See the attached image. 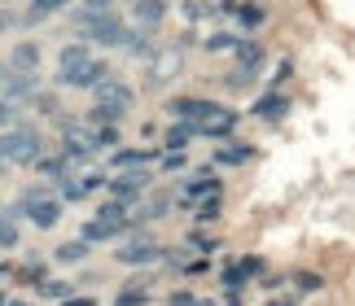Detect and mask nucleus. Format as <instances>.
Returning a JSON list of instances; mask_svg holds the SVG:
<instances>
[{
  "instance_id": "f257e3e1",
  "label": "nucleus",
  "mask_w": 355,
  "mask_h": 306,
  "mask_svg": "<svg viewBox=\"0 0 355 306\" xmlns=\"http://www.w3.org/2000/svg\"><path fill=\"white\" fill-rule=\"evenodd\" d=\"M92 96H97V105L88 109V127H119V118L128 114L132 101H136V92L128 88V83H119V79L101 83Z\"/></svg>"
},
{
  "instance_id": "f03ea898",
  "label": "nucleus",
  "mask_w": 355,
  "mask_h": 306,
  "mask_svg": "<svg viewBox=\"0 0 355 306\" xmlns=\"http://www.w3.org/2000/svg\"><path fill=\"white\" fill-rule=\"evenodd\" d=\"M75 26H79V39H84V44H101V48H123V44H128V26H123L119 13H88V9H79Z\"/></svg>"
},
{
  "instance_id": "7ed1b4c3",
  "label": "nucleus",
  "mask_w": 355,
  "mask_h": 306,
  "mask_svg": "<svg viewBox=\"0 0 355 306\" xmlns=\"http://www.w3.org/2000/svg\"><path fill=\"white\" fill-rule=\"evenodd\" d=\"M44 158V136L35 127H13L0 136V162L5 166H35Z\"/></svg>"
},
{
  "instance_id": "20e7f679",
  "label": "nucleus",
  "mask_w": 355,
  "mask_h": 306,
  "mask_svg": "<svg viewBox=\"0 0 355 306\" xmlns=\"http://www.w3.org/2000/svg\"><path fill=\"white\" fill-rule=\"evenodd\" d=\"M13 210H18V219L26 215L35 228H53L62 219V197H58V192H49L44 184H31V188H22V197H18Z\"/></svg>"
},
{
  "instance_id": "39448f33",
  "label": "nucleus",
  "mask_w": 355,
  "mask_h": 306,
  "mask_svg": "<svg viewBox=\"0 0 355 306\" xmlns=\"http://www.w3.org/2000/svg\"><path fill=\"white\" fill-rule=\"evenodd\" d=\"M132 228V215H128V206L123 201H105L97 215L84 224V232H79V241H88V245H97V241H114V236H123Z\"/></svg>"
},
{
  "instance_id": "423d86ee",
  "label": "nucleus",
  "mask_w": 355,
  "mask_h": 306,
  "mask_svg": "<svg viewBox=\"0 0 355 306\" xmlns=\"http://www.w3.org/2000/svg\"><path fill=\"white\" fill-rule=\"evenodd\" d=\"M114 258L123 267H149V262H162V245L145 228H136V232H128V241L114 249Z\"/></svg>"
},
{
  "instance_id": "0eeeda50",
  "label": "nucleus",
  "mask_w": 355,
  "mask_h": 306,
  "mask_svg": "<svg viewBox=\"0 0 355 306\" xmlns=\"http://www.w3.org/2000/svg\"><path fill=\"white\" fill-rule=\"evenodd\" d=\"M110 79H114L110 62L92 57V62L79 66V71H58V88H84V92H97L101 83H110Z\"/></svg>"
},
{
  "instance_id": "6e6552de",
  "label": "nucleus",
  "mask_w": 355,
  "mask_h": 306,
  "mask_svg": "<svg viewBox=\"0 0 355 306\" xmlns=\"http://www.w3.org/2000/svg\"><path fill=\"white\" fill-rule=\"evenodd\" d=\"M237 109H228V105H207V114H202L198 123H189V127H193V136H207V141H228V136H233V127H237Z\"/></svg>"
},
{
  "instance_id": "1a4fd4ad",
  "label": "nucleus",
  "mask_w": 355,
  "mask_h": 306,
  "mask_svg": "<svg viewBox=\"0 0 355 306\" xmlns=\"http://www.w3.org/2000/svg\"><path fill=\"white\" fill-rule=\"evenodd\" d=\"M149 179H154V175H149L145 166H141V171H119V175L110 179V184H105V188H110V201L136 206V201H141V192L149 188Z\"/></svg>"
},
{
  "instance_id": "9d476101",
  "label": "nucleus",
  "mask_w": 355,
  "mask_h": 306,
  "mask_svg": "<svg viewBox=\"0 0 355 306\" xmlns=\"http://www.w3.org/2000/svg\"><path fill=\"white\" fill-rule=\"evenodd\" d=\"M207 197H220V179H215L211 166H202V171H193V175L184 179V197H180V206H189V210H193V206L207 201Z\"/></svg>"
},
{
  "instance_id": "9b49d317",
  "label": "nucleus",
  "mask_w": 355,
  "mask_h": 306,
  "mask_svg": "<svg viewBox=\"0 0 355 306\" xmlns=\"http://www.w3.org/2000/svg\"><path fill=\"white\" fill-rule=\"evenodd\" d=\"M180 71H184V53H180V48H162L158 57L149 62V88H162V83H171Z\"/></svg>"
},
{
  "instance_id": "f8f14e48",
  "label": "nucleus",
  "mask_w": 355,
  "mask_h": 306,
  "mask_svg": "<svg viewBox=\"0 0 355 306\" xmlns=\"http://www.w3.org/2000/svg\"><path fill=\"white\" fill-rule=\"evenodd\" d=\"M0 88H5V96L9 101H26V96H35L40 92V75H31V71H0Z\"/></svg>"
},
{
  "instance_id": "ddd939ff",
  "label": "nucleus",
  "mask_w": 355,
  "mask_h": 306,
  "mask_svg": "<svg viewBox=\"0 0 355 306\" xmlns=\"http://www.w3.org/2000/svg\"><path fill=\"white\" fill-rule=\"evenodd\" d=\"M263 62H268V48L259 44V39H237V48H233V66H241V71H263Z\"/></svg>"
},
{
  "instance_id": "4468645a",
  "label": "nucleus",
  "mask_w": 355,
  "mask_h": 306,
  "mask_svg": "<svg viewBox=\"0 0 355 306\" xmlns=\"http://www.w3.org/2000/svg\"><path fill=\"white\" fill-rule=\"evenodd\" d=\"M167 0H132V18H136V26H145V31H154V26L167 18Z\"/></svg>"
},
{
  "instance_id": "2eb2a0df",
  "label": "nucleus",
  "mask_w": 355,
  "mask_h": 306,
  "mask_svg": "<svg viewBox=\"0 0 355 306\" xmlns=\"http://www.w3.org/2000/svg\"><path fill=\"white\" fill-rule=\"evenodd\" d=\"M132 53V57L141 62H154L158 57V44H154V31H145V26H128V44H123Z\"/></svg>"
},
{
  "instance_id": "dca6fc26",
  "label": "nucleus",
  "mask_w": 355,
  "mask_h": 306,
  "mask_svg": "<svg viewBox=\"0 0 355 306\" xmlns=\"http://www.w3.org/2000/svg\"><path fill=\"white\" fill-rule=\"evenodd\" d=\"M211 101H202V96H175V101H167V114L175 123H198L202 114H207Z\"/></svg>"
},
{
  "instance_id": "f3484780",
  "label": "nucleus",
  "mask_w": 355,
  "mask_h": 306,
  "mask_svg": "<svg viewBox=\"0 0 355 306\" xmlns=\"http://www.w3.org/2000/svg\"><path fill=\"white\" fill-rule=\"evenodd\" d=\"M35 171L44 175V179H53V184H62V179H71V175H75V166L66 162L62 153H44V158L35 162Z\"/></svg>"
},
{
  "instance_id": "a211bd4d",
  "label": "nucleus",
  "mask_w": 355,
  "mask_h": 306,
  "mask_svg": "<svg viewBox=\"0 0 355 306\" xmlns=\"http://www.w3.org/2000/svg\"><path fill=\"white\" fill-rule=\"evenodd\" d=\"M35 66H40V44H31V39H18L9 53V71H31L35 75Z\"/></svg>"
},
{
  "instance_id": "6ab92c4d",
  "label": "nucleus",
  "mask_w": 355,
  "mask_h": 306,
  "mask_svg": "<svg viewBox=\"0 0 355 306\" xmlns=\"http://www.w3.org/2000/svg\"><path fill=\"white\" fill-rule=\"evenodd\" d=\"M84 62H92V44H84V39H71V44L58 53V71H79Z\"/></svg>"
},
{
  "instance_id": "aec40b11",
  "label": "nucleus",
  "mask_w": 355,
  "mask_h": 306,
  "mask_svg": "<svg viewBox=\"0 0 355 306\" xmlns=\"http://www.w3.org/2000/svg\"><path fill=\"white\" fill-rule=\"evenodd\" d=\"M250 158H254V145H245V141H228V145L215 149V162L220 166H245Z\"/></svg>"
},
{
  "instance_id": "412c9836",
  "label": "nucleus",
  "mask_w": 355,
  "mask_h": 306,
  "mask_svg": "<svg viewBox=\"0 0 355 306\" xmlns=\"http://www.w3.org/2000/svg\"><path fill=\"white\" fill-rule=\"evenodd\" d=\"M285 109H290V101H285L281 92H268V96H259L254 114L263 118V123H281V118H285Z\"/></svg>"
},
{
  "instance_id": "4be33fe9",
  "label": "nucleus",
  "mask_w": 355,
  "mask_h": 306,
  "mask_svg": "<svg viewBox=\"0 0 355 306\" xmlns=\"http://www.w3.org/2000/svg\"><path fill=\"white\" fill-rule=\"evenodd\" d=\"M149 158H154L149 149H114V153H110V162L119 166V171H141Z\"/></svg>"
},
{
  "instance_id": "5701e85b",
  "label": "nucleus",
  "mask_w": 355,
  "mask_h": 306,
  "mask_svg": "<svg viewBox=\"0 0 355 306\" xmlns=\"http://www.w3.org/2000/svg\"><path fill=\"white\" fill-rule=\"evenodd\" d=\"M22 114H26V101H9V96H0V127H5V132L22 127Z\"/></svg>"
},
{
  "instance_id": "b1692460",
  "label": "nucleus",
  "mask_w": 355,
  "mask_h": 306,
  "mask_svg": "<svg viewBox=\"0 0 355 306\" xmlns=\"http://www.w3.org/2000/svg\"><path fill=\"white\" fill-rule=\"evenodd\" d=\"M189 141H193V127L189 123H175V127L162 136V145H167V153H184L189 149Z\"/></svg>"
},
{
  "instance_id": "393cba45",
  "label": "nucleus",
  "mask_w": 355,
  "mask_h": 306,
  "mask_svg": "<svg viewBox=\"0 0 355 306\" xmlns=\"http://www.w3.org/2000/svg\"><path fill=\"white\" fill-rule=\"evenodd\" d=\"M66 5H71V0H31V9L22 13V22H40V18H49V13H58Z\"/></svg>"
},
{
  "instance_id": "a878e982",
  "label": "nucleus",
  "mask_w": 355,
  "mask_h": 306,
  "mask_svg": "<svg viewBox=\"0 0 355 306\" xmlns=\"http://www.w3.org/2000/svg\"><path fill=\"white\" fill-rule=\"evenodd\" d=\"M220 280H224V294H228V298H241V289H245V271L237 267V262H228Z\"/></svg>"
},
{
  "instance_id": "bb28decb",
  "label": "nucleus",
  "mask_w": 355,
  "mask_h": 306,
  "mask_svg": "<svg viewBox=\"0 0 355 306\" xmlns=\"http://www.w3.org/2000/svg\"><path fill=\"white\" fill-rule=\"evenodd\" d=\"M290 285H294V294H320V289H324V280L316 271H294Z\"/></svg>"
},
{
  "instance_id": "cd10ccee",
  "label": "nucleus",
  "mask_w": 355,
  "mask_h": 306,
  "mask_svg": "<svg viewBox=\"0 0 355 306\" xmlns=\"http://www.w3.org/2000/svg\"><path fill=\"white\" fill-rule=\"evenodd\" d=\"M88 136H92V153L97 149H119V127H88Z\"/></svg>"
},
{
  "instance_id": "c85d7f7f",
  "label": "nucleus",
  "mask_w": 355,
  "mask_h": 306,
  "mask_svg": "<svg viewBox=\"0 0 355 306\" xmlns=\"http://www.w3.org/2000/svg\"><path fill=\"white\" fill-rule=\"evenodd\" d=\"M220 83H224L228 92H245V88H250V83H254V71H241V66H233V71H228V75H224Z\"/></svg>"
},
{
  "instance_id": "c756f323",
  "label": "nucleus",
  "mask_w": 355,
  "mask_h": 306,
  "mask_svg": "<svg viewBox=\"0 0 355 306\" xmlns=\"http://www.w3.org/2000/svg\"><path fill=\"white\" fill-rule=\"evenodd\" d=\"M220 215H224L220 197H207V201H198V206H193V219H198V224H215Z\"/></svg>"
},
{
  "instance_id": "7c9ffc66",
  "label": "nucleus",
  "mask_w": 355,
  "mask_h": 306,
  "mask_svg": "<svg viewBox=\"0 0 355 306\" xmlns=\"http://www.w3.org/2000/svg\"><path fill=\"white\" fill-rule=\"evenodd\" d=\"M88 258V241H66L58 245V262H84Z\"/></svg>"
},
{
  "instance_id": "2f4dec72",
  "label": "nucleus",
  "mask_w": 355,
  "mask_h": 306,
  "mask_svg": "<svg viewBox=\"0 0 355 306\" xmlns=\"http://www.w3.org/2000/svg\"><path fill=\"white\" fill-rule=\"evenodd\" d=\"M58 192H62V201H84V197H88V188H84V179H79V175L62 179V184H58Z\"/></svg>"
},
{
  "instance_id": "473e14b6",
  "label": "nucleus",
  "mask_w": 355,
  "mask_h": 306,
  "mask_svg": "<svg viewBox=\"0 0 355 306\" xmlns=\"http://www.w3.org/2000/svg\"><path fill=\"white\" fill-rule=\"evenodd\" d=\"M35 289H40L44 298H58V302H66V298L75 294V285H71V280H44V285H35Z\"/></svg>"
},
{
  "instance_id": "72a5a7b5",
  "label": "nucleus",
  "mask_w": 355,
  "mask_h": 306,
  "mask_svg": "<svg viewBox=\"0 0 355 306\" xmlns=\"http://www.w3.org/2000/svg\"><path fill=\"white\" fill-rule=\"evenodd\" d=\"M237 39H241V35H233V31H215V35L207 39V53H233Z\"/></svg>"
},
{
  "instance_id": "f704fd0d",
  "label": "nucleus",
  "mask_w": 355,
  "mask_h": 306,
  "mask_svg": "<svg viewBox=\"0 0 355 306\" xmlns=\"http://www.w3.org/2000/svg\"><path fill=\"white\" fill-rule=\"evenodd\" d=\"M31 105L40 109V114H49V118H58V109H62L58 92H35V96H31Z\"/></svg>"
},
{
  "instance_id": "c9c22d12",
  "label": "nucleus",
  "mask_w": 355,
  "mask_h": 306,
  "mask_svg": "<svg viewBox=\"0 0 355 306\" xmlns=\"http://www.w3.org/2000/svg\"><path fill=\"white\" fill-rule=\"evenodd\" d=\"M233 18H237L241 26H259V22L268 18V9H259V5H237V13H233Z\"/></svg>"
},
{
  "instance_id": "e433bc0d",
  "label": "nucleus",
  "mask_w": 355,
  "mask_h": 306,
  "mask_svg": "<svg viewBox=\"0 0 355 306\" xmlns=\"http://www.w3.org/2000/svg\"><path fill=\"white\" fill-rule=\"evenodd\" d=\"M180 9H184V18H189V22H202V18H211V13H215V9H211V0H184Z\"/></svg>"
},
{
  "instance_id": "4c0bfd02",
  "label": "nucleus",
  "mask_w": 355,
  "mask_h": 306,
  "mask_svg": "<svg viewBox=\"0 0 355 306\" xmlns=\"http://www.w3.org/2000/svg\"><path fill=\"white\" fill-rule=\"evenodd\" d=\"M149 302V289H123L114 298V306H145Z\"/></svg>"
},
{
  "instance_id": "58836bf2",
  "label": "nucleus",
  "mask_w": 355,
  "mask_h": 306,
  "mask_svg": "<svg viewBox=\"0 0 355 306\" xmlns=\"http://www.w3.org/2000/svg\"><path fill=\"white\" fill-rule=\"evenodd\" d=\"M237 267H241L245 276H263V258H254V254H245V258L237 262Z\"/></svg>"
},
{
  "instance_id": "ea45409f",
  "label": "nucleus",
  "mask_w": 355,
  "mask_h": 306,
  "mask_svg": "<svg viewBox=\"0 0 355 306\" xmlns=\"http://www.w3.org/2000/svg\"><path fill=\"white\" fill-rule=\"evenodd\" d=\"M79 179H84V188H88V192H97V188H105V184H110V179H105L101 171H88V175H79Z\"/></svg>"
},
{
  "instance_id": "a19ab883",
  "label": "nucleus",
  "mask_w": 355,
  "mask_h": 306,
  "mask_svg": "<svg viewBox=\"0 0 355 306\" xmlns=\"http://www.w3.org/2000/svg\"><path fill=\"white\" fill-rule=\"evenodd\" d=\"M114 5H119V0H84L88 13H114Z\"/></svg>"
},
{
  "instance_id": "79ce46f5",
  "label": "nucleus",
  "mask_w": 355,
  "mask_h": 306,
  "mask_svg": "<svg viewBox=\"0 0 355 306\" xmlns=\"http://www.w3.org/2000/svg\"><path fill=\"white\" fill-rule=\"evenodd\" d=\"M167 306H198V298L189 294V289H180V294H171V298H167Z\"/></svg>"
},
{
  "instance_id": "37998d69",
  "label": "nucleus",
  "mask_w": 355,
  "mask_h": 306,
  "mask_svg": "<svg viewBox=\"0 0 355 306\" xmlns=\"http://www.w3.org/2000/svg\"><path fill=\"white\" fill-rule=\"evenodd\" d=\"M184 166V153H162V171H180Z\"/></svg>"
},
{
  "instance_id": "c03bdc74",
  "label": "nucleus",
  "mask_w": 355,
  "mask_h": 306,
  "mask_svg": "<svg viewBox=\"0 0 355 306\" xmlns=\"http://www.w3.org/2000/svg\"><path fill=\"white\" fill-rule=\"evenodd\" d=\"M290 71H294V66H290V62H281V66H277V75H272V83H285V79H290Z\"/></svg>"
},
{
  "instance_id": "a18cd8bd",
  "label": "nucleus",
  "mask_w": 355,
  "mask_h": 306,
  "mask_svg": "<svg viewBox=\"0 0 355 306\" xmlns=\"http://www.w3.org/2000/svg\"><path fill=\"white\" fill-rule=\"evenodd\" d=\"M66 306H97V302H92V298H79V294H71V298H66Z\"/></svg>"
},
{
  "instance_id": "49530a36",
  "label": "nucleus",
  "mask_w": 355,
  "mask_h": 306,
  "mask_svg": "<svg viewBox=\"0 0 355 306\" xmlns=\"http://www.w3.org/2000/svg\"><path fill=\"white\" fill-rule=\"evenodd\" d=\"M13 22H18V18H13V13H0V31H9Z\"/></svg>"
},
{
  "instance_id": "de8ad7c7",
  "label": "nucleus",
  "mask_w": 355,
  "mask_h": 306,
  "mask_svg": "<svg viewBox=\"0 0 355 306\" xmlns=\"http://www.w3.org/2000/svg\"><path fill=\"white\" fill-rule=\"evenodd\" d=\"M268 306H294V302H285V298H277V302H268Z\"/></svg>"
},
{
  "instance_id": "09e8293b",
  "label": "nucleus",
  "mask_w": 355,
  "mask_h": 306,
  "mask_svg": "<svg viewBox=\"0 0 355 306\" xmlns=\"http://www.w3.org/2000/svg\"><path fill=\"white\" fill-rule=\"evenodd\" d=\"M9 306H31V302H18V298H9Z\"/></svg>"
},
{
  "instance_id": "8fccbe9b",
  "label": "nucleus",
  "mask_w": 355,
  "mask_h": 306,
  "mask_svg": "<svg viewBox=\"0 0 355 306\" xmlns=\"http://www.w3.org/2000/svg\"><path fill=\"white\" fill-rule=\"evenodd\" d=\"M198 306H215V302H207V298H198Z\"/></svg>"
},
{
  "instance_id": "3c124183",
  "label": "nucleus",
  "mask_w": 355,
  "mask_h": 306,
  "mask_svg": "<svg viewBox=\"0 0 355 306\" xmlns=\"http://www.w3.org/2000/svg\"><path fill=\"white\" fill-rule=\"evenodd\" d=\"M0 306H9V298H5V294H0Z\"/></svg>"
}]
</instances>
